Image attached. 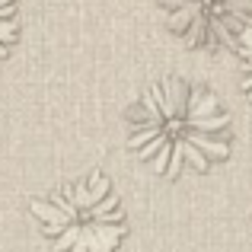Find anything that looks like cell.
Wrapping results in <instances>:
<instances>
[{
    "label": "cell",
    "instance_id": "1",
    "mask_svg": "<svg viewBox=\"0 0 252 252\" xmlns=\"http://www.w3.org/2000/svg\"><path fill=\"white\" fill-rule=\"evenodd\" d=\"M227 128L230 115L211 93L182 77H166L144 93L131 150L166 176L182 166L208 169L230 154Z\"/></svg>",
    "mask_w": 252,
    "mask_h": 252
},
{
    "label": "cell",
    "instance_id": "2",
    "mask_svg": "<svg viewBox=\"0 0 252 252\" xmlns=\"http://www.w3.org/2000/svg\"><path fill=\"white\" fill-rule=\"evenodd\" d=\"M32 211L51 233L55 252H112L125 236V211L105 176L58 189Z\"/></svg>",
    "mask_w": 252,
    "mask_h": 252
},
{
    "label": "cell",
    "instance_id": "3",
    "mask_svg": "<svg viewBox=\"0 0 252 252\" xmlns=\"http://www.w3.org/2000/svg\"><path fill=\"white\" fill-rule=\"evenodd\" d=\"M179 38L191 48H227L252 26V0H163Z\"/></svg>",
    "mask_w": 252,
    "mask_h": 252
},
{
    "label": "cell",
    "instance_id": "4",
    "mask_svg": "<svg viewBox=\"0 0 252 252\" xmlns=\"http://www.w3.org/2000/svg\"><path fill=\"white\" fill-rule=\"evenodd\" d=\"M236 55H240V74H243V93L252 99V26L240 35L236 42Z\"/></svg>",
    "mask_w": 252,
    "mask_h": 252
},
{
    "label": "cell",
    "instance_id": "5",
    "mask_svg": "<svg viewBox=\"0 0 252 252\" xmlns=\"http://www.w3.org/2000/svg\"><path fill=\"white\" fill-rule=\"evenodd\" d=\"M16 38V0H0V55Z\"/></svg>",
    "mask_w": 252,
    "mask_h": 252
}]
</instances>
